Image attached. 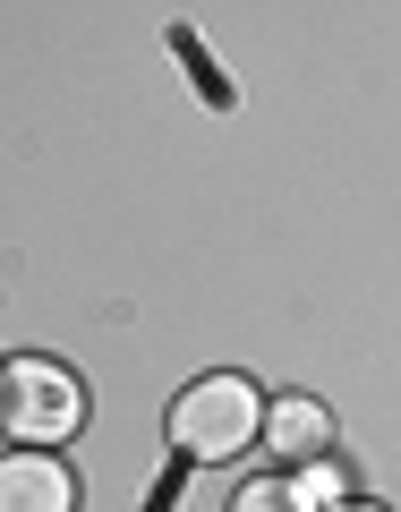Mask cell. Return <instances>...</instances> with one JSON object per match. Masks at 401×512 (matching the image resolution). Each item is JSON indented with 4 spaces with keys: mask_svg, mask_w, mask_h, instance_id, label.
<instances>
[{
    "mask_svg": "<svg viewBox=\"0 0 401 512\" xmlns=\"http://www.w3.org/2000/svg\"><path fill=\"white\" fill-rule=\"evenodd\" d=\"M291 487H299V504H308V512H333V504H342V470H325V461H299Z\"/></svg>",
    "mask_w": 401,
    "mask_h": 512,
    "instance_id": "cell-6",
    "label": "cell"
},
{
    "mask_svg": "<svg viewBox=\"0 0 401 512\" xmlns=\"http://www.w3.org/2000/svg\"><path fill=\"white\" fill-rule=\"evenodd\" d=\"M0 427L18 444H69L86 427V384L60 359H9L0 367Z\"/></svg>",
    "mask_w": 401,
    "mask_h": 512,
    "instance_id": "cell-2",
    "label": "cell"
},
{
    "mask_svg": "<svg viewBox=\"0 0 401 512\" xmlns=\"http://www.w3.org/2000/svg\"><path fill=\"white\" fill-rule=\"evenodd\" d=\"M163 436H171V453L180 461H239L256 436H265V393H256L248 376H197L171 402V419H163Z\"/></svg>",
    "mask_w": 401,
    "mask_h": 512,
    "instance_id": "cell-1",
    "label": "cell"
},
{
    "mask_svg": "<svg viewBox=\"0 0 401 512\" xmlns=\"http://www.w3.org/2000/svg\"><path fill=\"white\" fill-rule=\"evenodd\" d=\"M231 512H308V504H299L291 478H256V487H239V495H231Z\"/></svg>",
    "mask_w": 401,
    "mask_h": 512,
    "instance_id": "cell-5",
    "label": "cell"
},
{
    "mask_svg": "<svg viewBox=\"0 0 401 512\" xmlns=\"http://www.w3.org/2000/svg\"><path fill=\"white\" fill-rule=\"evenodd\" d=\"M325 444H333L325 402H308V393H282V402L265 410V453H274V461H316Z\"/></svg>",
    "mask_w": 401,
    "mask_h": 512,
    "instance_id": "cell-4",
    "label": "cell"
},
{
    "mask_svg": "<svg viewBox=\"0 0 401 512\" xmlns=\"http://www.w3.org/2000/svg\"><path fill=\"white\" fill-rule=\"evenodd\" d=\"M0 512H77L69 461H52V444H18V453H0Z\"/></svg>",
    "mask_w": 401,
    "mask_h": 512,
    "instance_id": "cell-3",
    "label": "cell"
},
{
    "mask_svg": "<svg viewBox=\"0 0 401 512\" xmlns=\"http://www.w3.org/2000/svg\"><path fill=\"white\" fill-rule=\"evenodd\" d=\"M333 512H376V504H333Z\"/></svg>",
    "mask_w": 401,
    "mask_h": 512,
    "instance_id": "cell-7",
    "label": "cell"
}]
</instances>
